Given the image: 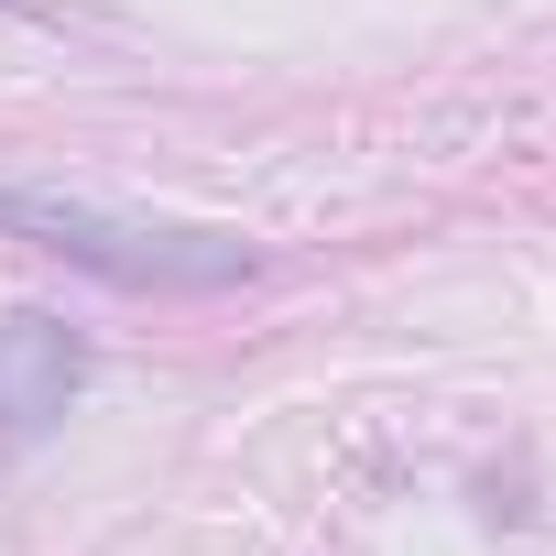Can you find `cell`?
Here are the masks:
<instances>
[{
	"label": "cell",
	"mask_w": 556,
	"mask_h": 556,
	"mask_svg": "<svg viewBox=\"0 0 556 556\" xmlns=\"http://www.w3.org/2000/svg\"><path fill=\"white\" fill-rule=\"evenodd\" d=\"M0 229H23L88 273L131 295H218V285H251V240L229 229H164V218H110V207H77V197H23L0 186Z\"/></svg>",
	"instance_id": "6da1fadb"
},
{
	"label": "cell",
	"mask_w": 556,
	"mask_h": 556,
	"mask_svg": "<svg viewBox=\"0 0 556 556\" xmlns=\"http://www.w3.org/2000/svg\"><path fill=\"white\" fill-rule=\"evenodd\" d=\"M88 382V339L45 306H12L0 317V447H34Z\"/></svg>",
	"instance_id": "7a4b0ae2"
}]
</instances>
